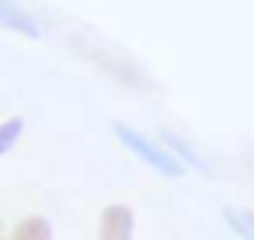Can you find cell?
Segmentation results:
<instances>
[{
    "instance_id": "cell-1",
    "label": "cell",
    "mask_w": 254,
    "mask_h": 240,
    "mask_svg": "<svg viewBox=\"0 0 254 240\" xmlns=\"http://www.w3.org/2000/svg\"><path fill=\"white\" fill-rule=\"evenodd\" d=\"M112 132H115V139H119L132 157H139L153 174L171 178V181H178V178L188 174V167H185L160 139H150V136H143L139 129H132V125H126V122H112Z\"/></svg>"
},
{
    "instance_id": "cell-2",
    "label": "cell",
    "mask_w": 254,
    "mask_h": 240,
    "mask_svg": "<svg viewBox=\"0 0 254 240\" xmlns=\"http://www.w3.org/2000/svg\"><path fill=\"white\" fill-rule=\"evenodd\" d=\"M132 233H136V212L126 202H112L101 209L98 240H132Z\"/></svg>"
},
{
    "instance_id": "cell-3",
    "label": "cell",
    "mask_w": 254,
    "mask_h": 240,
    "mask_svg": "<svg viewBox=\"0 0 254 240\" xmlns=\"http://www.w3.org/2000/svg\"><path fill=\"white\" fill-rule=\"evenodd\" d=\"M0 28H4V32H18V35H25L32 42L42 39V25L25 7H18L14 0H0Z\"/></svg>"
},
{
    "instance_id": "cell-4",
    "label": "cell",
    "mask_w": 254,
    "mask_h": 240,
    "mask_svg": "<svg viewBox=\"0 0 254 240\" xmlns=\"http://www.w3.org/2000/svg\"><path fill=\"white\" fill-rule=\"evenodd\" d=\"M160 143H164V146H167V150H171V153H174L188 171H205V160H202V157H198V153H195L181 136H174V132H167V129H164V132H160Z\"/></svg>"
},
{
    "instance_id": "cell-5",
    "label": "cell",
    "mask_w": 254,
    "mask_h": 240,
    "mask_svg": "<svg viewBox=\"0 0 254 240\" xmlns=\"http://www.w3.org/2000/svg\"><path fill=\"white\" fill-rule=\"evenodd\" d=\"M7 240H53V226H49L46 216H28L11 230Z\"/></svg>"
},
{
    "instance_id": "cell-6",
    "label": "cell",
    "mask_w": 254,
    "mask_h": 240,
    "mask_svg": "<svg viewBox=\"0 0 254 240\" xmlns=\"http://www.w3.org/2000/svg\"><path fill=\"white\" fill-rule=\"evenodd\" d=\"M223 219H226V226H230L240 240H254V209L226 205V209H223Z\"/></svg>"
},
{
    "instance_id": "cell-7",
    "label": "cell",
    "mask_w": 254,
    "mask_h": 240,
    "mask_svg": "<svg viewBox=\"0 0 254 240\" xmlns=\"http://www.w3.org/2000/svg\"><path fill=\"white\" fill-rule=\"evenodd\" d=\"M21 132H25V122H21L18 115H11V119L0 122V157H7V153L18 146Z\"/></svg>"
}]
</instances>
